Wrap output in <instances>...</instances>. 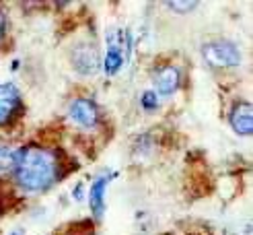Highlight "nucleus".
I'll list each match as a JSON object with an SVG mask.
<instances>
[{
	"instance_id": "5",
	"label": "nucleus",
	"mask_w": 253,
	"mask_h": 235,
	"mask_svg": "<svg viewBox=\"0 0 253 235\" xmlns=\"http://www.w3.org/2000/svg\"><path fill=\"white\" fill-rule=\"evenodd\" d=\"M111 182V173H101V176L95 178L91 192H88V206H91V213L95 219H101L105 213V192L107 186Z\"/></svg>"
},
{
	"instance_id": "8",
	"label": "nucleus",
	"mask_w": 253,
	"mask_h": 235,
	"mask_svg": "<svg viewBox=\"0 0 253 235\" xmlns=\"http://www.w3.org/2000/svg\"><path fill=\"white\" fill-rule=\"evenodd\" d=\"M21 101L19 89L12 83H2L0 85V124L6 122L10 114L15 111V107Z\"/></svg>"
},
{
	"instance_id": "2",
	"label": "nucleus",
	"mask_w": 253,
	"mask_h": 235,
	"mask_svg": "<svg viewBox=\"0 0 253 235\" xmlns=\"http://www.w3.org/2000/svg\"><path fill=\"white\" fill-rule=\"evenodd\" d=\"M202 56H204V60L214 68H231L241 62V52L237 49L235 44L226 42V40H216V42L204 44Z\"/></svg>"
},
{
	"instance_id": "1",
	"label": "nucleus",
	"mask_w": 253,
	"mask_h": 235,
	"mask_svg": "<svg viewBox=\"0 0 253 235\" xmlns=\"http://www.w3.org/2000/svg\"><path fill=\"white\" fill-rule=\"evenodd\" d=\"M60 176L58 155L40 144H27L19 148L15 167V182L25 192H43Z\"/></svg>"
},
{
	"instance_id": "4",
	"label": "nucleus",
	"mask_w": 253,
	"mask_h": 235,
	"mask_svg": "<svg viewBox=\"0 0 253 235\" xmlns=\"http://www.w3.org/2000/svg\"><path fill=\"white\" fill-rule=\"evenodd\" d=\"M68 116L70 120L77 124V126L84 128V130H91L97 126L99 122V111L97 105L86 97H77L72 99L70 105H68Z\"/></svg>"
},
{
	"instance_id": "10",
	"label": "nucleus",
	"mask_w": 253,
	"mask_h": 235,
	"mask_svg": "<svg viewBox=\"0 0 253 235\" xmlns=\"http://www.w3.org/2000/svg\"><path fill=\"white\" fill-rule=\"evenodd\" d=\"M17 159H19V148L10 144H0V176L6 178L10 173H15Z\"/></svg>"
},
{
	"instance_id": "15",
	"label": "nucleus",
	"mask_w": 253,
	"mask_h": 235,
	"mask_svg": "<svg viewBox=\"0 0 253 235\" xmlns=\"http://www.w3.org/2000/svg\"><path fill=\"white\" fill-rule=\"evenodd\" d=\"M10 235H23V231H15V233H10Z\"/></svg>"
},
{
	"instance_id": "11",
	"label": "nucleus",
	"mask_w": 253,
	"mask_h": 235,
	"mask_svg": "<svg viewBox=\"0 0 253 235\" xmlns=\"http://www.w3.org/2000/svg\"><path fill=\"white\" fill-rule=\"evenodd\" d=\"M140 103H142L144 109L153 111V109L159 107V95H157L155 91H144V93L140 95Z\"/></svg>"
},
{
	"instance_id": "14",
	"label": "nucleus",
	"mask_w": 253,
	"mask_h": 235,
	"mask_svg": "<svg viewBox=\"0 0 253 235\" xmlns=\"http://www.w3.org/2000/svg\"><path fill=\"white\" fill-rule=\"evenodd\" d=\"M4 29H6V19H4V12L0 10V37L4 35Z\"/></svg>"
},
{
	"instance_id": "7",
	"label": "nucleus",
	"mask_w": 253,
	"mask_h": 235,
	"mask_svg": "<svg viewBox=\"0 0 253 235\" xmlns=\"http://www.w3.org/2000/svg\"><path fill=\"white\" fill-rule=\"evenodd\" d=\"M179 81H181V72L177 66H163L157 74H155V89L157 93L161 95H171L177 91V87H179Z\"/></svg>"
},
{
	"instance_id": "13",
	"label": "nucleus",
	"mask_w": 253,
	"mask_h": 235,
	"mask_svg": "<svg viewBox=\"0 0 253 235\" xmlns=\"http://www.w3.org/2000/svg\"><path fill=\"white\" fill-rule=\"evenodd\" d=\"M72 196H74V200L77 202H81V200H84V186L79 182L77 186H74V190H72Z\"/></svg>"
},
{
	"instance_id": "9",
	"label": "nucleus",
	"mask_w": 253,
	"mask_h": 235,
	"mask_svg": "<svg viewBox=\"0 0 253 235\" xmlns=\"http://www.w3.org/2000/svg\"><path fill=\"white\" fill-rule=\"evenodd\" d=\"M103 72L107 77H116V74L122 70L124 66V52L118 44H111L107 46V52H105V60H103Z\"/></svg>"
},
{
	"instance_id": "3",
	"label": "nucleus",
	"mask_w": 253,
	"mask_h": 235,
	"mask_svg": "<svg viewBox=\"0 0 253 235\" xmlns=\"http://www.w3.org/2000/svg\"><path fill=\"white\" fill-rule=\"evenodd\" d=\"M72 66L77 72L84 74V77H91V74L99 72L101 68V58L97 52V46L91 42H79L72 47Z\"/></svg>"
},
{
	"instance_id": "12",
	"label": "nucleus",
	"mask_w": 253,
	"mask_h": 235,
	"mask_svg": "<svg viewBox=\"0 0 253 235\" xmlns=\"http://www.w3.org/2000/svg\"><path fill=\"white\" fill-rule=\"evenodd\" d=\"M167 6L171 8V10H175V12H189V10H194L196 6H198V2H194V0H185V2H167Z\"/></svg>"
},
{
	"instance_id": "6",
	"label": "nucleus",
	"mask_w": 253,
	"mask_h": 235,
	"mask_svg": "<svg viewBox=\"0 0 253 235\" xmlns=\"http://www.w3.org/2000/svg\"><path fill=\"white\" fill-rule=\"evenodd\" d=\"M231 126L237 134L249 136L253 132V111L249 101H239L231 111Z\"/></svg>"
}]
</instances>
